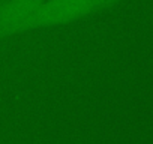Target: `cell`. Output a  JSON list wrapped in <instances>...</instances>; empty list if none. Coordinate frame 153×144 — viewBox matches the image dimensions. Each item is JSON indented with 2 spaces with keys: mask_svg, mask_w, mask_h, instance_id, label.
<instances>
[{
  "mask_svg": "<svg viewBox=\"0 0 153 144\" xmlns=\"http://www.w3.org/2000/svg\"><path fill=\"white\" fill-rule=\"evenodd\" d=\"M116 0H45L26 23L23 33L63 26L80 18H86Z\"/></svg>",
  "mask_w": 153,
  "mask_h": 144,
  "instance_id": "1",
  "label": "cell"
},
{
  "mask_svg": "<svg viewBox=\"0 0 153 144\" xmlns=\"http://www.w3.org/2000/svg\"><path fill=\"white\" fill-rule=\"evenodd\" d=\"M45 0H0V39L20 35Z\"/></svg>",
  "mask_w": 153,
  "mask_h": 144,
  "instance_id": "2",
  "label": "cell"
}]
</instances>
